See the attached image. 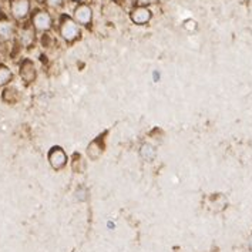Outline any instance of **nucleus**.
I'll return each instance as SVG.
<instances>
[{
	"instance_id": "0eeeda50",
	"label": "nucleus",
	"mask_w": 252,
	"mask_h": 252,
	"mask_svg": "<svg viewBox=\"0 0 252 252\" xmlns=\"http://www.w3.org/2000/svg\"><path fill=\"white\" fill-rule=\"evenodd\" d=\"M153 17V12L147 6H135L130 12V20L137 26H146Z\"/></svg>"
},
{
	"instance_id": "39448f33",
	"label": "nucleus",
	"mask_w": 252,
	"mask_h": 252,
	"mask_svg": "<svg viewBox=\"0 0 252 252\" xmlns=\"http://www.w3.org/2000/svg\"><path fill=\"white\" fill-rule=\"evenodd\" d=\"M47 159H49V164H50V167L53 168L54 171H60L67 165L68 157H67L66 151L62 147L54 146L50 148V151L47 154Z\"/></svg>"
},
{
	"instance_id": "4468645a",
	"label": "nucleus",
	"mask_w": 252,
	"mask_h": 252,
	"mask_svg": "<svg viewBox=\"0 0 252 252\" xmlns=\"http://www.w3.org/2000/svg\"><path fill=\"white\" fill-rule=\"evenodd\" d=\"M64 3H66V0H46V4H47L50 9H59V7H62Z\"/></svg>"
},
{
	"instance_id": "1a4fd4ad",
	"label": "nucleus",
	"mask_w": 252,
	"mask_h": 252,
	"mask_svg": "<svg viewBox=\"0 0 252 252\" xmlns=\"http://www.w3.org/2000/svg\"><path fill=\"white\" fill-rule=\"evenodd\" d=\"M104 148H106V143H104V137L100 135L95 140H93L86 150V154L90 159H98L103 154H104Z\"/></svg>"
},
{
	"instance_id": "f3484780",
	"label": "nucleus",
	"mask_w": 252,
	"mask_h": 252,
	"mask_svg": "<svg viewBox=\"0 0 252 252\" xmlns=\"http://www.w3.org/2000/svg\"><path fill=\"white\" fill-rule=\"evenodd\" d=\"M71 1H74V3H83L84 0H71Z\"/></svg>"
},
{
	"instance_id": "6e6552de",
	"label": "nucleus",
	"mask_w": 252,
	"mask_h": 252,
	"mask_svg": "<svg viewBox=\"0 0 252 252\" xmlns=\"http://www.w3.org/2000/svg\"><path fill=\"white\" fill-rule=\"evenodd\" d=\"M16 34V26L7 17H0V43H7L13 40Z\"/></svg>"
},
{
	"instance_id": "f257e3e1",
	"label": "nucleus",
	"mask_w": 252,
	"mask_h": 252,
	"mask_svg": "<svg viewBox=\"0 0 252 252\" xmlns=\"http://www.w3.org/2000/svg\"><path fill=\"white\" fill-rule=\"evenodd\" d=\"M59 33L64 41L74 43L81 36V26L76 23V20L70 14L63 13L59 19Z\"/></svg>"
},
{
	"instance_id": "9d476101",
	"label": "nucleus",
	"mask_w": 252,
	"mask_h": 252,
	"mask_svg": "<svg viewBox=\"0 0 252 252\" xmlns=\"http://www.w3.org/2000/svg\"><path fill=\"white\" fill-rule=\"evenodd\" d=\"M17 37H19L20 46H23V47H30V46L34 43V40H36V30L33 29L32 25H30V26H23L19 30Z\"/></svg>"
},
{
	"instance_id": "9b49d317",
	"label": "nucleus",
	"mask_w": 252,
	"mask_h": 252,
	"mask_svg": "<svg viewBox=\"0 0 252 252\" xmlns=\"http://www.w3.org/2000/svg\"><path fill=\"white\" fill-rule=\"evenodd\" d=\"M22 98V94L19 92V89L12 87V86H6L1 92V100L7 104H16L19 103Z\"/></svg>"
},
{
	"instance_id": "f03ea898",
	"label": "nucleus",
	"mask_w": 252,
	"mask_h": 252,
	"mask_svg": "<svg viewBox=\"0 0 252 252\" xmlns=\"http://www.w3.org/2000/svg\"><path fill=\"white\" fill-rule=\"evenodd\" d=\"M30 25L39 33H46L53 27V17L44 9H37L32 13Z\"/></svg>"
},
{
	"instance_id": "a211bd4d",
	"label": "nucleus",
	"mask_w": 252,
	"mask_h": 252,
	"mask_svg": "<svg viewBox=\"0 0 252 252\" xmlns=\"http://www.w3.org/2000/svg\"><path fill=\"white\" fill-rule=\"evenodd\" d=\"M0 9H1V6H0Z\"/></svg>"
},
{
	"instance_id": "dca6fc26",
	"label": "nucleus",
	"mask_w": 252,
	"mask_h": 252,
	"mask_svg": "<svg viewBox=\"0 0 252 252\" xmlns=\"http://www.w3.org/2000/svg\"><path fill=\"white\" fill-rule=\"evenodd\" d=\"M151 76H153V80H154V81H156V83H158L159 79H161V73H159L158 70H154V71H153V74H151Z\"/></svg>"
},
{
	"instance_id": "2eb2a0df",
	"label": "nucleus",
	"mask_w": 252,
	"mask_h": 252,
	"mask_svg": "<svg viewBox=\"0 0 252 252\" xmlns=\"http://www.w3.org/2000/svg\"><path fill=\"white\" fill-rule=\"evenodd\" d=\"M86 194H87V189H86L84 187H80L79 189L76 191V197H77L80 201H84V199H86V197H87Z\"/></svg>"
},
{
	"instance_id": "423d86ee",
	"label": "nucleus",
	"mask_w": 252,
	"mask_h": 252,
	"mask_svg": "<svg viewBox=\"0 0 252 252\" xmlns=\"http://www.w3.org/2000/svg\"><path fill=\"white\" fill-rule=\"evenodd\" d=\"M19 76L25 84H32L37 79V67L30 59H23L19 64Z\"/></svg>"
},
{
	"instance_id": "20e7f679",
	"label": "nucleus",
	"mask_w": 252,
	"mask_h": 252,
	"mask_svg": "<svg viewBox=\"0 0 252 252\" xmlns=\"http://www.w3.org/2000/svg\"><path fill=\"white\" fill-rule=\"evenodd\" d=\"M76 23L80 25L81 27H89L93 22V10L87 3H77V6L73 10V16H71Z\"/></svg>"
},
{
	"instance_id": "f8f14e48",
	"label": "nucleus",
	"mask_w": 252,
	"mask_h": 252,
	"mask_svg": "<svg viewBox=\"0 0 252 252\" xmlns=\"http://www.w3.org/2000/svg\"><path fill=\"white\" fill-rule=\"evenodd\" d=\"M138 153H140L141 159H144L146 162H151V161H154L156 156H157V148L150 143H143Z\"/></svg>"
},
{
	"instance_id": "7ed1b4c3",
	"label": "nucleus",
	"mask_w": 252,
	"mask_h": 252,
	"mask_svg": "<svg viewBox=\"0 0 252 252\" xmlns=\"http://www.w3.org/2000/svg\"><path fill=\"white\" fill-rule=\"evenodd\" d=\"M9 10L14 20L22 22L27 19L32 13V4L30 0H10L9 3Z\"/></svg>"
},
{
	"instance_id": "ddd939ff",
	"label": "nucleus",
	"mask_w": 252,
	"mask_h": 252,
	"mask_svg": "<svg viewBox=\"0 0 252 252\" xmlns=\"http://www.w3.org/2000/svg\"><path fill=\"white\" fill-rule=\"evenodd\" d=\"M12 80H13V71H12V68H9V67L6 66V64H3V63H0V87L9 86L12 83Z\"/></svg>"
}]
</instances>
